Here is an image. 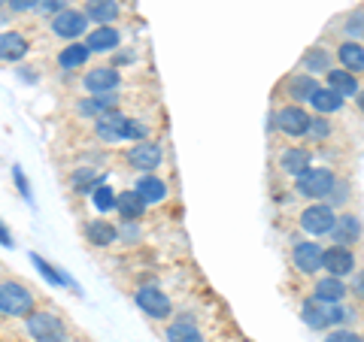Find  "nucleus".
Here are the masks:
<instances>
[{"label":"nucleus","instance_id":"nucleus-1","mask_svg":"<svg viewBox=\"0 0 364 342\" xmlns=\"http://www.w3.org/2000/svg\"><path fill=\"white\" fill-rule=\"evenodd\" d=\"M337 185V173L331 167H306L304 173L294 179V191L304 200H328V194Z\"/></svg>","mask_w":364,"mask_h":342},{"label":"nucleus","instance_id":"nucleus-2","mask_svg":"<svg viewBox=\"0 0 364 342\" xmlns=\"http://www.w3.org/2000/svg\"><path fill=\"white\" fill-rule=\"evenodd\" d=\"M33 309H37V300L33 294L16 279L0 282V315L4 318H28Z\"/></svg>","mask_w":364,"mask_h":342},{"label":"nucleus","instance_id":"nucleus-3","mask_svg":"<svg viewBox=\"0 0 364 342\" xmlns=\"http://www.w3.org/2000/svg\"><path fill=\"white\" fill-rule=\"evenodd\" d=\"M337 224V209L328 200H310V206H304L298 215V227L310 236H328Z\"/></svg>","mask_w":364,"mask_h":342},{"label":"nucleus","instance_id":"nucleus-4","mask_svg":"<svg viewBox=\"0 0 364 342\" xmlns=\"http://www.w3.org/2000/svg\"><path fill=\"white\" fill-rule=\"evenodd\" d=\"M25 330H28V336L37 342H64V336H67L64 321L55 312H46V309H33L25 321Z\"/></svg>","mask_w":364,"mask_h":342},{"label":"nucleus","instance_id":"nucleus-5","mask_svg":"<svg viewBox=\"0 0 364 342\" xmlns=\"http://www.w3.org/2000/svg\"><path fill=\"white\" fill-rule=\"evenodd\" d=\"M291 267L301 276H318L325 272V248L310 239H294L291 243Z\"/></svg>","mask_w":364,"mask_h":342},{"label":"nucleus","instance_id":"nucleus-6","mask_svg":"<svg viewBox=\"0 0 364 342\" xmlns=\"http://www.w3.org/2000/svg\"><path fill=\"white\" fill-rule=\"evenodd\" d=\"M88 16H85V9H61L58 16H52L49 18V31H52V37H58V40H79V37H85L88 33Z\"/></svg>","mask_w":364,"mask_h":342},{"label":"nucleus","instance_id":"nucleus-7","mask_svg":"<svg viewBox=\"0 0 364 342\" xmlns=\"http://www.w3.org/2000/svg\"><path fill=\"white\" fill-rule=\"evenodd\" d=\"M134 303L152 318V321H164V318L173 315V300L167 297V291H161L158 285H143L134 294Z\"/></svg>","mask_w":364,"mask_h":342},{"label":"nucleus","instance_id":"nucleus-8","mask_svg":"<svg viewBox=\"0 0 364 342\" xmlns=\"http://www.w3.org/2000/svg\"><path fill=\"white\" fill-rule=\"evenodd\" d=\"M124 161H128V167L134 170H140V173H149V170H158L164 161V149L158 145L155 140H140V143H134L128 155H124Z\"/></svg>","mask_w":364,"mask_h":342},{"label":"nucleus","instance_id":"nucleus-9","mask_svg":"<svg viewBox=\"0 0 364 342\" xmlns=\"http://www.w3.org/2000/svg\"><path fill=\"white\" fill-rule=\"evenodd\" d=\"M273 118H277L279 131L286 133V136H306V131H310V121H313V116L304 109V104H286V106H279V112Z\"/></svg>","mask_w":364,"mask_h":342},{"label":"nucleus","instance_id":"nucleus-10","mask_svg":"<svg viewBox=\"0 0 364 342\" xmlns=\"http://www.w3.org/2000/svg\"><path fill=\"white\" fill-rule=\"evenodd\" d=\"M358 270V258L352 246H328L325 248V272L328 276H340L346 279Z\"/></svg>","mask_w":364,"mask_h":342},{"label":"nucleus","instance_id":"nucleus-11","mask_svg":"<svg viewBox=\"0 0 364 342\" xmlns=\"http://www.w3.org/2000/svg\"><path fill=\"white\" fill-rule=\"evenodd\" d=\"M119 85H122V73L119 67H109V64L91 67L82 76V88L91 91V94H109V91H119Z\"/></svg>","mask_w":364,"mask_h":342},{"label":"nucleus","instance_id":"nucleus-12","mask_svg":"<svg viewBox=\"0 0 364 342\" xmlns=\"http://www.w3.org/2000/svg\"><path fill=\"white\" fill-rule=\"evenodd\" d=\"M124 131H128V116H122L119 109H112L107 112V116H100L95 118V133H97V140L100 143H122L124 140Z\"/></svg>","mask_w":364,"mask_h":342},{"label":"nucleus","instance_id":"nucleus-13","mask_svg":"<svg viewBox=\"0 0 364 342\" xmlns=\"http://www.w3.org/2000/svg\"><path fill=\"white\" fill-rule=\"evenodd\" d=\"M361 233H364V227H361V219L355 212H337V224L328 236H331L334 246H355L361 239Z\"/></svg>","mask_w":364,"mask_h":342},{"label":"nucleus","instance_id":"nucleus-14","mask_svg":"<svg viewBox=\"0 0 364 342\" xmlns=\"http://www.w3.org/2000/svg\"><path fill=\"white\" fill-rule=\"evenodd\" d=\"M316 88H318L316 76L298 70V73H289L286 85H282V94H286L291 104H310V97L316 94Z\"/></svg>","mask_w":364,"mask_h":342},{"label":"nucleus","instance_id":"nucleus-15","mask_svg":"<svg viewBox=\"0 0 364 342\" xmlns=\"http://www.w3.org/2000/svg\"><path fill=\"white\" fill-rule=\"evenodd\" d=\"M85 45L91 49V55H109V52H119L122 33H119V28H112V25H100V28H95V31H88V33H85Z\"/></svg>","mask_w":364,"mask_h":342},{"label":"nucleus","instance_id":"nucleus-16","mask_svg":"<svg viewBox=\"0 0 364 342\" xmlns=\"http://www.w3.org/2000/svg\"><path fill=\"white\" fill-rule=\"evenodd\" d=\"M346 294H349V285L340 279V276H318L313 282V297L318 303H343L346 300Z\"/></svg>","mask_w":364,"mask_h":342},{"label":"nucleus","instance_id":"nucleus-17","mask_svg":"<svg viewBox=\"0 0 364 342\" xmlns=\"http://www.w3.org/2000/svg\"><path fill=\"white\" fill-rule=\"evenodd\" d=\"M325 85H328V88H334L343 100H355V94L361 91L358 76L352 73V70H346V67H331V70L325 73Z\"/></svg>","mask_w":364,"mask_h":342},{"label":"nucleus","instance_id":"nucleus-18","mask_svg":"<svg viewBox=\"0 0 364 342\" xmlns=\"http://www.w3.org/2000/svg\"><path fill=\"white\" fill-rule=\"evenodd\" d=\"M31 43L25 40V33L18 31H6L0 33V61L4 64H18L21 58H28Z\"/></svg>","mask_w":364,"mask_h":342},{"label":"nucleus","instance_id":"nucleus-19","mask_svg":"<svg viewBox=\"0 0 364 342\" xmlns=\"http://www.w3.org/2000/svg\"><path fill=\"white\" fill-rule=\"evenodd\" d=\"M119 94L116 91H109V94H91L85 100H79L76 104V112L79 116H85V118H100V116H107V112L112 109H119Z\"/></svg>","mask_w":364,"mask_h":342},{"label":"nucleus","instance_id":"nucleus-20","mask_svg":"<svg viewBox=\"0 0 364 342\" xmlns=\"http://www.w3.org/2000/svg\"><path fill=\"white\" fill-rule=\"evenodd\" d=\"M334 58H337V55H334L331 49H325V45H313V49L304 52L301 70L310 73V76H325V73L334 67Z\"/></svg>","mask_w":364,"mask_h":342},{"label":"nucleus","instance_id":"nucleus-21","mask_svg":"<svg viewBox=\"0 0 364 342\" xmlns=\"http://www.w3.org/2000/svg\"><path fill=\"white\" fill-rule=\"evenodd\" d=\"M334 55H337L340 67H346V70H352L355 76L364 73V43L361 40H340Z\"/></svg>","mask_w":364,"mask_h":342},{"label":"nucleus","instance_id":"nucleus-22","mask_svg":"<svg viewBox=\"0 0 364 342\" xmlns=\"http://www.w3.org/2000/svg\"><path fill=\"white\" fill-rule=\"evenodd\" d=\"M146 206H149V203H146L140 194H136V188L116 194V212H119L122 221H140L143 215H146Z\"/></svg>","mask_w":364,"mask_h":342},{"label":"nucleus","instance_id":"nucleus-23","mask_svg":"<svg viewBox=\"0 0 364 342\" xmlns=\"http://www.w3.org/2000/svg\"><path fill=\"white\" fill-rule=\"evenodd\" d=\"M310 149H304V145H289V149H282L279 152V170L286 176H291V179H298L306 167H313L310 164Z\"/></svg>","mask_w":364,"mask_h":342},{"label":"nucleus","instance_id":"nucleus-24","mask_svg":"<svg viewBox=\"0 0 364 342\" xmlns=\"http://www.w3.org/2000/svg\"><path fill=\"white\" fill-rule=\"evenodd\" d=\"M82 233H85L88 243L97 246V248H107L112 243H119V227L109 224L107 219H91V221H85Z\"/></svg>","mask_w":364,"mask_h":342},{"label":"nucleus","instance_id":"nucleus-25","mask_svg":"<svg viewBox=\"0 0 364 342\" xmlns=\"http://www.w3.org/2000/svg\"><path fill=\"white\" fill-rule=\"evenodd\" d=\"M88 58H91V49H88V45L79 43V40H73L70 45H64V49L58 52L55 64H58L61 70H82V67L88 64Z\"/></svg>","mask_w":364,"mask_h":342},{"label":"nucleus","instance_id":"nucleus-26","mask_svg":"<svg viewBox=\"0 0 364 342\" xmlns=\"http://www.w3.org/2000/svg\"><path fill=\"white\" fill-rule=\"evenodd\" d=\"M328 306H331V303H318L316 297H310L301 306L304 324L313 327V330H331V312H328Z\"/></svg>","mask_w":364,"mask_h":342},{"label":"nucleus","instance_id":"nucleus-27","mask_svg":"<svg viewBox=\"0 0 364 342\" xmlns=\"http://www.w3.org/2000/svg\"><path fill=\"white\" fill-rule=\"evenodd\" d=\"M310 106L316 109V116H334V112L343 109V97H340L334 88L318 85V88H316V94L310 97Z\"/></svg>","mask_w":364,"mask_h":342},{"label":"nucleus","instance_id":"nucleus-28","mask_svg":"<svg viewBox=\"0 0 364 342\" xmlns=\"http://www.w3.org/2000/svg\"><path fill=\"white\" fill-rule=\"evenodd\" d=\"M85 16L97 25H112L122 16L119 0H85Z\"/></svg>","mask_w":364,"mask_h":342},{"label":"nucleus","instance_id":"nucleus-29","mask_svg":"<svg viewBox=\"0 0 364 342\" xmlns=\"http://www.w3.org/2000/svg\"><path fill=\"white\" fill-rule=\"evenodd\" d=\"M136 194L146 200V203H164L167 200V185H164V179H158V176H152V173H146V176H140L136 179Z\"/></svg>","mask_w":364,"mask_h":342},{"label":"nucleus","instance_id":"nucleus-30","mask_svg":"<svg viewBox=\"0 0 364 342\" xmlns=\"http://www.w3.org/2000/svg\"><path fill=\"white\" fill-rule=\"evenodd\" d=\"M164 339L167 342H203V333L188 321V318H186V321L179 318V321H173L164 330Z\"/></svg>","mask_w":364,"mask_h":342},{"label":"nucleus","instance_id":"nucleus-31","mask_svg":"<svg viewBox=\"0 0 364 342\" xmlns=\"http://www.w3.org/2000/svg\"><path fill=\"white\" fill-rule=\"evenodd\" d=\"M340 31H343V40H361L364 37V6L352 9L349 16H343V25H340Z\"/></svg>","mask_w":364,"mask_h":342},{"label":"nucleus","instance_id":"nucleus-32","mask_svg":"<svg viewBox=\"0 0 364 342\" xmlns=\"http://www.w3.org/2000/svg\"><path fill=\"white\" fill-rule=\"evenodd\" d=\"M100 182V176L95 173L91 167H82V170H73V188L79 191V194H88L91 188H95Z\"/></svg>","mask_w":364,"mask_h":342},{"label":"nucleus","instance_id":"nucleus-33","mask_svg":"<svg viewBox=\"0 0 364 342\" xmlns=\"http://www.w3.org/2000/svg\"><path fill=\"white\" fill-rule=\"evenodd\" d=\"M334 133V124L328 121V116H313V121H310V131H306V136L310 140H316V143H322V140H328V136Z\"/></svg>","mask_w":364,"mask_h":342},{"label":"nucleus","instance_id":"nucleus-34","mask_svg":"<svg viewBox=\"0 0 364 342\" xmlns=\"http://www.w3.org/2000/svg\"><path fill=\"white\" fill-rule=\"evenodd\" d=\"M322 342H364V333H358L352 327H331Z\"/></svg>","mask_w":364,"mask_h":342},{"label":"nucleus","instance_id":"nucleus-35","mask_svg":"<svg viewBox=\"0 0 364 342\" xmlns=\"http://www.w3.org/2000/svg\"><path fill=\"white\" fill-rule=\"evenodd\" d=\"M33 260H37V267L43 270V276H46V279H49V282H55V285H67V279L61 276V272H55V270H52L49 264H46V260H43V258H37V255H33Z\"/></svg>","mask_w":364,"mask_h":342},{"label":"nucleus","instance_id":"nucleus-36","mask_svg":"<svg viewBox=\"0 0 364 342\" xmlns=\"http://www.w3.org/2000/svg\"><path fill=\"white\" fill-rule=\"evenodd\" d=\"M349 291L364 303V267H358L355 272H352V288H349Z\"/></svg>","mask_w":364,"mask_h":342},{"label":"nucleus","instance_id":"nucleus-37","mask_svg":"<svg viewBox=\"0 0 364 342\" xmlns=\"http://www.w3.org/2000/svg\"><path fill=\"white\" fill-rule=\"evenodd\" d=\"M43 0H9V9L13 13H31V9H40Z\"/></svg>","mask_w":364,"mask_h":342},{"label":"nucleus","instance_id":"nucleus-38","mask_svg":"<svg viewBox=\"0 0 364 342\" xmlns=\"http://www.w3.org/2000/svg\"><path fill=\"white\" fill-rule=\"evenodd\" d=\"M40 9H43V13L49 16V18H52V16H58L61 9H67V0H43Z\"/></svg>","mask_w":364,"mask_h":342},{"label":"nucleus","instance_id":"nucleus-39","mask_svg":"<svg viewBox=\"0 0 364 342\" xmlns=\"http://www.w3.org/2000/svg\"><path fill=\"white\" fill-rule=\"evenodd\" d=\"M140 231H136V221H124V227L119 231V239H136Z\"/></svg>","mask_w":364,"mask_h":342},{"label":"nucleus","instance_id":"nucleus-40","mask_svg":"<svg viewBox=\"0 0 364 342\" xmlns=\"http://www.w3.org/2000/svg\"><path fill=\"white\" fill-rule=\"evenodd\" d=\"M13 176H16V182H18V191H21V194H25V197H28V179L21 176V170H18V167L13 170Z\"/></svg>","mask_w":364,"mask_h":342},{"label":"nucleus","instance_id":"nucleus-41","mask_svg":"<svg viewBox=\"0 0 364 342\" xmlns=\"http://www.w3.org/2000/svg\"><path fill=\"white\" fill-rule=\"evenodd\" d=\"M0 246H13V236H9V231L4 224H0Z\"/></svg>","mask_w":364,"mask_h":342},{"label":"nucleus","instance_id":"nucleus-42","mask_svg":"<svg viewBox=\"0 0 364 342\" xmlns=\"http://www.w3.org/2000/svg\"><path fill=\"white\" fill-rule=\"evenodd\" d=\"M355 106H358V112H361V116H364V88L358 91V94H355Z\"/></svg>","mask_w":364,"mask_h":342},{"label":"nucleus","instance_id":"nucleus-43","mask_svg":"<svg viewBox=\"0 0 364 342\" xmlns=\"http://www.w3.org/2000/svg\"><path fill=\"white\" fill-rule=\"evenodd\" d=\"M4 6H9V0H0V9H4Z\"/></svg>","mask_w":364,"mask_h":342}]
</instances>
